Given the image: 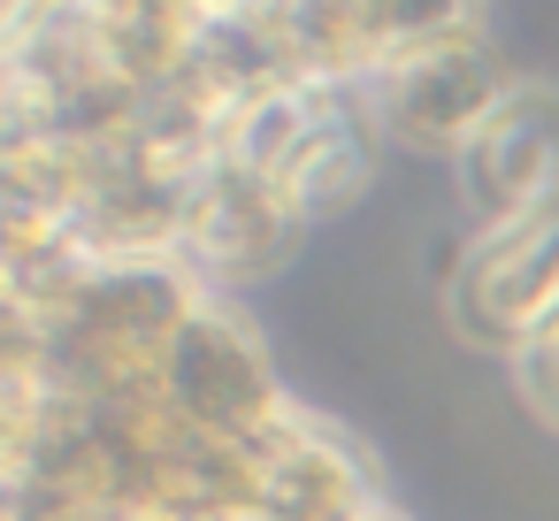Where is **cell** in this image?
<instances>
[{
  "instance_id": "obj_4",
  "label": "cell",
  "mask_w": 559,
  "mask_h": 521,
  "mask_svg": "<svg viewBox=\"0 0 559 521\" xmlns=\"http://www.w3.org/2000/svg\"><path fill=\"white\" fill-rule=\"evenodd\" d=\"M284 32L314 85H376L391 62L483 32V0H284Z\"/></svg>"
},
{
  "instance_id": "obj_7",
  "label": "cell",
  "mask_w": 559,
  "mask_h": 521,
  "mask_svg": "<svg viewBox=\"0 0 559 521\" xmlns=\"http://www.w3.org/2000/svg\"><path fill=\"white\" fill-rule=\"evenodd\" d=\"M506 368H513L521 406H528V414L559 437V322H544V330H536V345H521Z\"/></svg>"
},
{
  "instance_id": "obj_6",
  "label": "cell",
  "mask_w": 559,
  "mask_h": 521,
  "mask_svg": "<svg viewBox=\"0 0 559 521\" xmlns=\"http://www.w3.org/2000/svg\"><path fill=\"white\" fill-rule=\"evenodd\" d=\"M452 185H460L475 230L483 223H513V215L559 200V85L521 78L498 100V116L460 146Z\"/></svg>"
},
{
  "instance_id": "obj_3",
  "label": "cell",
  "mask_w": 559,
  "mask_h": 521,
  "mask_svg": "<svg viewBox=\"0 0 559 521\" xmlns=\"http://www.w3.org/2000/svg\"><path fill=\"white\" fill-rule=\"evenodd\" d=\"M162 399H169L200 437H230V445L269 437L276 414L292 406V391H284V376H276L261 330H253L230 299H207V307L185 322V338H177V353H169V376H162Z\"/></svg>"
},
{
  "instance_id": "obj_8",
  "label": "cell",
  "mask_w": 559,
  "mask_h": 521,
  "mask_svg": "<svg viewBox=\"0 0 559 521\" xmlns=\"http://www.w3.org/2000/svg\"><path fill=\"white\" fill-rule=\"evenodd\" d=\"M376 521H406V513H399V506H383V513H376Z\"/></svg>"
},
{
  "instance_id": "obj_5",
  "label": "cell",
  "mask_w": 559,
  "mask_h": 521,
  "mask_svg": "<svg viewBox=\"0 0 559 521\" xmlns=\"http://www.w3.org/2000/svg\"><path fill=\"white\" fill-rule=\"evenodd\" d=\"M307 230H314V223H307L269 177H253L246 162H223V154H215V169L192 185L185 269H192L215 299H230V292L276 276V269L307 246Z\"/></svg>"
},
{
  "instance_id": "obj_1",
  "label": "cell",
  "mask_w": 559,
  "mask_h": 521,
  "mask_svg": "<svg viewBox=\"0 0 559 521\" xmlns=\"http://www.w3.org/2000/svg\"><path fill=\"white\" fill-rule=\"evenodd\" d=\"M444 315L467 345L498 360L536 345V330L559 322V200L513 223H483L444 276Z\"/></svg>"
},
{
  "instance_id": "obj_2",
  "label": "cell",
  "mask_w": 559,
  "mask_h": 521,
  "mask_svg": "<svg viewBox=\"0 0 559 521\" xmlns=\"http://www.w3.org/2000/svg\"><path fill=\"white\" fill-rule=\"evenodd\" d=\"M513 85H521V78L506 70V55L490 47V32H460V39H444V47H421V55L391 62V70L368 85V108H376V131H383L391 146L460 162V146L498 116V100H506Z\"/></svg>"
}]
</instances>
